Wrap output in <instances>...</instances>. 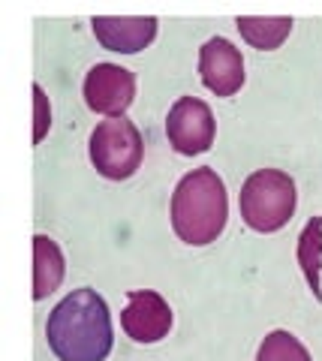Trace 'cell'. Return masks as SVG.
I'll return each mask as SVG.
<instances>
[{"instance_id": "7", "label": "cell", "mask_w": 322, "mask_h": 361, "mask_svg": "<svg viewBox=\"0 0 322 361\" xmlns=\"http://www.w3.org/2000/svg\"><path fill=\"white\" fill-rule=\"evenodd\" d=\"M120 325L136 343H157L172 329L169 301L154 289H130L127 307L120 313Z\"/></svg>"}, {"instance_id": "13", "label": "cell", "mask_w": 322, "mask_h": 361, "mask_svg": "<svg viewBox=\"0 0 322 361\" xmlns=\"http://www.w3.org/2000/svg\"><path fill=\"white\" fill-rule=\"evenodd\" d=\"M256 361H310L304 343L290 331H271L262 341Z\"/></svg>"}, {"instance_id": "3", "label": "cell", "mask_w": 322, "mask_h": 361, "mask_svg": "<svg viewBox=\"0 0 322 361\" xmlns=\"http://www.w3.org/2000/svg\"><path fill=\"white\" fill-rule=\"evenodd\" d=\"M241 217L256 232H277L295 211V180L277 169H259L241 187Z\"/></svg>"}, {"instance_id": "8", "label": "cell", "mask_w": 322, "mask_h": 361, "mask_svg": "<svg viewBox=\"0 0 322 361\" xmlns=\"http://www.w3.org/2000/svg\"><path fill=\"white\" fill-rule=\"evenodd\" d=\"M199 75L205 87L217 97H232L244 85V61L241 51L223 37L208 39L199 49Z\"/></svg>"}, {"instance_id": "14", "label": "cell", "mask_w": 322, "mask_h": 361, "mask_svg": "<svg viewBox=\"0 0 322 361\" xmlns=\"http://www.w3.org/2000/svg\"><path fill=\"white\" fill-rule=\"evenodd\" d=\"M33 106H37V130H33V142H42V135L49 133V123H51V111H49V99L42 94L39 85H33Z\"/></svg>"}, {"instance_id": "4", "label": "cell", "mask_w": 322, "mask_h": 361, "mask_svg": "<svg viewBox=\"0 0 322 361\" xmlns=\"http://www.w3.org/2000/svg\"><path fill=\"white\" fill-rule=\"evenodd\" d=\"M142 133L127 118H109L91 133V163L109 180H127L142 166Z\"/></svg>"}, {"instance_id": "12", "label": "cell", "mask_w": 322, "mask_h": 361, "mask_svg": "<svg viewBox=\"0 0 322 361\" xmlns=\"http://www.w3.org/2000/svg\"><path fill=\"white\" fill-rule=\"evenodd\" d=\"M298 262H302L307 286L314 289L316 301H322V217H314L304 226L302 238H298Z\"/></svg>"}, {"instance_id": "11", "label": "cell", "mask_w": 322, "mask_h": 361, "mask_svg": "<svg viewBox=\"0 0 322 361\" xmlns=\"http://www.w3.org/2000/svg\"><path fill=\"white\" fill-rule=\"evenodd\" d=\"M238 30H241V37L247 39L253 49H259V51H271L277 49L286 37H290V30H292V18H256V16H241L238 21Z\"/></svg>"}, {"instance_id": "1", "label": "cell", "mask_w": 322, "mask_h": 361, "mask_svg": "<svg viewBox=\"0 0 322 361\" xmlns=\"http://www.w3.org/2000/svg\"><path fill=\"white\" fill-rule=\"evenodd\" d=\"M46 337L61 361H106L112 353V316L94 289L70 292L51 310Z\"/></svg>"}, {"instance_id": "10", "label": "cell", "mask_w": 322, "mask_h": 361, "mask_svg": "<svg viewBox=\"0 0 322 361\" xmlns=\"http://www.w3.org/2000/svg\"><path fill=\"white\" fill-rule=\"evenodd\" d=\"M63 271L66 265L61 247L51 238H46V235H37L33 238V298L42 301L46 295H51L61 286Z\"/></svg>"}, {"instance_id": "9", "label": "cell", "mask_w": 322, "mask_h": 361, "mask_svg": "<svg viewBox=\"0 0 322 361\" xmlns=\"http://www.w3.org/2000/svg\"><path fill=\"white\" fill-rule=\"evenodd\" d=\"M91 25H94V37L103 42V49L120 54H136L157 37V18L151 16H139V18L97 16Z\"/></svg>"}, {"instance_id": "5", "label": "cell", "mask_w": 322, "mask_h": 361, "mask_svg": "<svg viewBox=\"0 0 322 361\" xmlns=\"http://www.w3.org/2000/svg\"><path fill=\"white\" fill-rule=\"evenodd\" d=\"M166 135H169V145L178 154L184 157L205 154L214 145V115H211V106L196 97H181L169 109Z\"/></svg>"}, {"instance_id": "6", "label": "cell", "mask_w": 322, "mask_h": 361, "mask_svg": "<svg viewBox=\"0 0 322 361\" xmlns=\"http://www.w3.org/2000/svg\"><path fill=\"white\" fill-rule=\"evenodd\" d=\"M136 97V75L118 63H97L85 75V103L106 118H124Z\"/></svg>"}, {"instance_id": "2", "label": "cell", "mask_w": 322, "mask_h": 361, "mask_svg": "<svg viewBox=\"0 0 322 361\" xmlns=\"http://www.w3.org/2000/svg\"><path fill=\"white\" fill-rule=\"evenodd\" d=\"M229 217L226 187L214 169H193L172 196V229L187 244H211L223 232Z\"/></svg>"}]
</instances>
